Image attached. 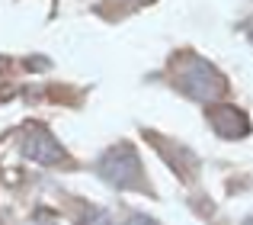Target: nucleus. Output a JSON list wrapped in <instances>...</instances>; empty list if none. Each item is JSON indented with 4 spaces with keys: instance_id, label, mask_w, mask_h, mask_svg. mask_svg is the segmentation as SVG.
<instances>
[{
    "instance_id": "obj_3",
    "label": "nucleus",
    "mask_w": 253,
    "mask_h": 225,
    "mask_svg": "<svg viewBox=\"0 0 253 225\" xmlns=\"http://www.w3.org/2000/svg\"><path fill=\"white\" fill-rule=\"evenodd\" d=\"M23 151L32 158V161H39V164H58L64 158L61 145H58L45 129H39V125L29 129V135L23 138Z\"/></svg>"
},
{
    "instance_id": "obj_5",
    "label": "nucleus",
    "mask_w": 253,
    "mask_h": 225,
    "mask_svg": "<svg viewBox=\"0 0 253 225\" xmlns=\"http://www.w3.org/2000/svg\"><path fill=\"white\" fill-rule=\"evenodd\" d=\"M250 36H253V26H250Z\"/></svg>"
},
{
    "instance_id": "obj_4",
    "label": "nucleus",
    "mask_w": 253,
    "mask_h": 225,
    "mask_svg": "<svg viewBox=\"0 0 253 225\" xmlns=\"http://www.w3.org/2000/svg\"><path fill=\"white\" fill-rule=\"evenodd\" d=\"M209 119H211V125H215V132H218V135H224V138H244L250 132L247 116H244L237 107H228V103L218 107V110H211Z\"/></svg>"
},
{
    "instance_id": "obj_2",
    "label": "nucleus",
    "mask_w": 253,
    "mask_h": 225,
    "mask_svg": "<svg viewBox=\"0 0 253 225\" xmlns=\"http://www.w3.org/2000/svg\"><path fill=\"white\" fill-rule=\"evenodd\" d=\"M99 170L109 183L125 187V183H135V177H141V164H138L135 151L131 148H112L109 155L99 161Z\"/></svg>"
},
{
    "instance_id": "obj_1",
    "label": "nucleus",
    "mask_w": 253,
    "mask_h": 225,
    "mask_svg": "<svg viewBox=\"0 0 253 225\" xmlns=\"http://www.w3.org/2000/svg\"><path fill=\"white\" fill-rule=\"evenodd\" d=\"M176 84H179L183 94L192 97V100H205V103L218 100V97L224 94V77L218 74L209 61H202V58H189L186 68L179 71Z\"/></svg>"
}]
</instances>
